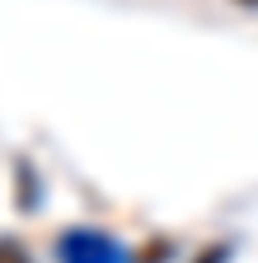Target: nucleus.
<instances>
[{
  "instance_id": "1",
  "label": "nucleus",
  "mask_w": 258,
  "mask_h": 263,
  "mask_svg": "<svg viewBox=\"0 0 258 263\" xmlns=\"http://www.w3.org/2000/svg\"><path fill=\"white\" fill-rule=\"evenodd\" d=\"M235 5H249V10H253V5H258V0H235Z\"/></svg>"
}]
</instances>
